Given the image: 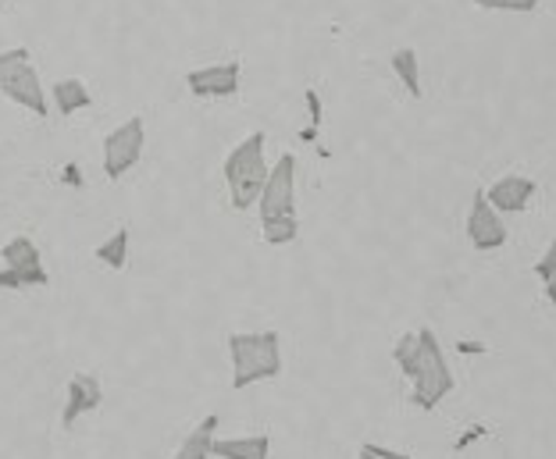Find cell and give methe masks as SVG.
<instances>
[{
	"label": "cell",
	"mask_w": 556,
	"mask_h": 459,
	"mask_svg": "<svg viewBox=\"0 0 556 459\" xmlns=\"http://www.w3.org/2000/svg\"><path fill=\"white\" fill-rule=\"evenodd\" d=\"M389 65H393L396 79L403 82V89H407V93H410L414 100H421V97H425V86H421V61H417V50H414V47L396 50V54L389 58Z\"/></svg>",
	"instance_id": "cell-14"
},
{
	"label": "cell",
	"mask_w": 556,
	"mask_h": 459,
	"mask_svg": "<svg viewBox=\"0 0 556 459\" xmlns=\"http://www.w3.org/2000/svg\"><path fill=\"white\" fill-rule=\"evenodd\" d=\"M214 456L222 459H268L271 438L268 435H247V438H214Z\"/></svg>",
	"instance_id": "cell-13"
},
{
	"label": "cell",
	"mask_w": 556,
	"mask_h": 459,
	"mask_svg": "<svg viewBox=\"0 0 556 459\" xmlns=\"http://www.w3.org/2000/svg\"><path fill=\"white\" fill-rule=\"evenodd\" d=\"M264 132H250L229 157H225V182H229V196L236 211H250L261 200L264 186H268V161H264Z\"/></svg>",
	"instance_id": "cell-3"
},
{
	"label": "cell",
	"mask_w": 556,
	"mask_h": 459,
	"mask_svg": "<svg viewBox=\"0 0 556 459\" xmlns=\"http://www.w3.org/2000/svg\"><path fill=\"white\" fill-rule=\"evenodd\" d=\"M93 104V97H90V89L83 86V79H61L54 82V107L58 114H75V111H83V107H90Z\"/></svg>",
	"instance_id": "cell-15"
},
{
	"label": "cell",
	"mask_w": 556,
	"mask_h": 459,
	"mask_svg": "<svg viewBox=\"0 0 556 459\" xmlns=\"http://www.w3.org/2000/svg\"><path fill=\"white\" fill-rule=\"evenodd\" d=\"M467 239H471V246L482 253L507 246V239H510L507 221H503V214L492 207V200L482 193V189L471 196V211H467Z\"/></svg>",
	"instance_id": "cell-8"
},
{
	"label": "cell",
	"mask_w": 556,
	"mask_h": 459,
	"mask_svg": "<svg viewBox=\"0 0 556 459\" xmlns=\"http://www.w3.org/2000/svg\"><path fill=\"white\" fill-rule=\"evenodd\" d=\"M97 260L108 264L111 271H122L125 264H129V228H118L115 235L108 242H100L97 246Z\"/></svg>",
	"instance_id": "cell-16"
},
{
	"label": "cell",
	"mask_w": 556,
	"mask_h": 459,
	"mask_svg": "<svg viewBox=\"0 0 556 459\" xmlns=\"http://www.w3.org/2000/svg\"><path fill=\"white\" fill-rule=\"evenodd\" d=\"M464 353H485V346H475V342H460Z\"/></svg>",
	"instance_id": "cell-22"
},
{
	"label": "cell",
	"mask_w": 556,
	"mask_h": 459,
	"mask_svg": "<svg viewBox=\"0 0 556 459\" xmlns=\"http://www.w3.org/2000/svg\"><path fill=\"white\" fill-rule=\"evenodd\" d=\"M535 193H539V186L528 175H503L485 189V196L492 200V207L500 214H525L532 207Z\"/></svg>",
	"instance_id": "cell-10"
},
{
	"label": "cell",
	"mask_w": 556,
	"mask_h": 459,
	"mask_svg": "<svg viewBox=\"0 0 556 459\" xmlns=\"http://www.w3.org/2000/svg\"><path fill=\"white\" fill-rule=\"evenodd\" d=\"M393 360L403 371V378L414 385L410 403L417 406V410H435V406L457 388L453 367L446 360V353H442L432 328H421V331L403 335L393 346Z\"/></svg>",
	"instance_id": "cell-1"
},
{
	"label": "cell",
	"mask_w": 556,
	"mask_h": 459,
	"mask_svg": "<svg viewBox=\"0 0 556 459\" xmlns=\"http://www.w3.org/2000/svg\"><path fill=\"white\" fill-rule=\"evenodd\" d=\"M261 221H278V218H296V157L282 153L275 161V168L268 175V186L257 200Z\"/></svg>",
	"instance_id": "cell-5"
},
{
	"label": "cell",
	"mask_w": 556,
	"mask_h": 459,
	"mask_svg": "<svg viewBox=\"0 0 556 459\" xmlns=\"http://www.w3.org/2000/svg\"><path fill=\"white\" fill-rule=\"evenodd\" d=\"M482 11H507V15H532L542 0H475Z\"/></svg>",
	"instance_id": "cell-19"
},
{
	"label": "cell",
	"mask_w": 556,
	"mask_h": 459,
	"mask_svg": "<svg viewBox=\"0 0 556 459\" xmlns=\"http://www.w3.org/2000/svg\"><path fill=\"white\" fill-rule=\"evenodd\" d=\"M143 143H147V125L143 118H129L122 122L115 132H108L104 139V175L111 182H118L122 175H129L139 157H143Z\"/></svg>",
	"instance_id": "cell-7"
},
{
	"label": "cell",
	"mask_w": 556,
	"mask_h": 459,
	"mask_svg": "<svg viewBox=\"0 0 556 459\" xmlns=\"http://www.w3.org/2000/svg\"><path fill=\"white\" fill-rule=\"evenodd\" d=\"M261 232L268 246H289L300 235V221L296 218H278V221H261Z\"/></svg>",
	"instance_id": "cell-17"
},
{
	"label": "cell",
	"mask_w": 556,
	"mask_h": 459,
	"mask_svg": "<svg viewBox=\"0 0 556 459\" xmlns=\"http://www.w3.org/2000/svg\"><path fill=\"white\" fill-rule=\"evenodd\" d=\"M232 388H250L257 381L282 374V335L278 331H232Z\"/></svg>",
	"instance_id": "cell-2"
},
{
	"label": "cell",
	"mask_w": 556,
	"mask_h": 459,
	"mask_svg": "<svg viewBox=\"0 0 556 459\" xmlns=\"http://www.w3.org/2000/svg\"><path fill=\"white\" fill-rule=\"evenodd\" d=\"M239 75H243V65L239 61H225V65L193 68L186 75V86L200 100H225L239 93Z\"/></svg>",
	"instance_id": "cell-9"
},
{
	"label": "cell",
	"mask_w": 556,
	"mask_h": 459,
	"mask_svg": "<svg viewBox=\"0 0 556 459\" xmlns=\"http://www.w3.org/2000/svg\"><path fill=\"white\" fill-rule=\"evenodd\" d=\"M0 93L15 100L18 107L47 118L50 107H47V97H43L40 72L33 68L29 50H25V47H11V50L0 54Z\"/></svg>",
	"instance_id": "cell-4"
},
{
	"label": "cell",
	"mask_w": 556,
	"mask_h": 459,
	"mask_svg": "<svg viewBox=\"0 0 556 459\" xmlns=\"http://www.w3.org/2000/svg\"><path fill=\"white\" fill-rule=\"evenodd\" d=\"M214 438H218V413L204 417L200 424L189 431L186 442L179 445V452H175L172 459H211L214 452Z\"/></svg>",
	"instance_id": "cell-12"
},
{
	"label": "cell",
	"mask_w": 556,
	"mask_h": 459,
	"mask_svg": "<svg viewBox=\"0 0 556 459\" xmlns=\"http://www.w3.org/2000/svg\"><path fill=\"white\" fill-rule=\"evenodd\" d=\"M303 100H307V107H311V129L300 132V136L311 143V139L318 136V125H321V97H318V89H307V97H303Z\"/></svg>",
	"instance_id": "cell-20"
},
{
	"label": "cell",
	"mask_w": 556,
	"mask_h": 459,
	"mask_svg": "<svg viewBox=\"0 0 556 459\" xmlns=\"http://www.w3.org/2000/svg\"><path fill=\"white\" fill-rule=\"evenodd\" d=\"M4 271H0V289H25V285H47L50 275L43 271V257L29 235H15L0 250Z\"/></svg>",
	"instance_id": "cell-6"
},
{
	"label": "cell",
	"mask_w": 556,
	"mask_h": 459,
	"mask_svg": "<svg viewBox=\"0 0 556 459\" xmlns=\"http://www.w3.org/2000/svg\"><path fill=\"white\" fill-rule=\"evenodd\" d=\"M357 459H410V456L407 452H396V449H386V445L368 442V445H361V456Z\"/></svg>",
	"instance_id": "cell-21"
},
{
	"label": "cell",
	"mask_w": 556,
	"mask_h": 459,
	"mask_svg": "<svg viewBox=\"0 0 556 459\" xmlns=\"http://www.w3.org/2000/svg\"><path fill=\"white\" fill-rule=\"evenodd\" d=\"M535 275H539L542 289H546V299L556 306V239L549 242V250L542 253V260L535 264Z\"/></svg>",
	"instance_id": "cell-18"
},
{
	"label": "cell",
	"mask_w": 556,
	"mask_h": 459,
	"mask_svg": "<svg viewBox=\"0 0 556 459\" xmlns=\"http://www.w3.org/2000/svg\"><path fill=\"white\" fill-rule=\"evenodd\" d=\"M104 403V388L93 374H75L68 381V399H65V413H61V428H72L75 420L93 413L97 406Z\"/></svg>",
	"instance_id": "cell-11"
}]
</instances>
